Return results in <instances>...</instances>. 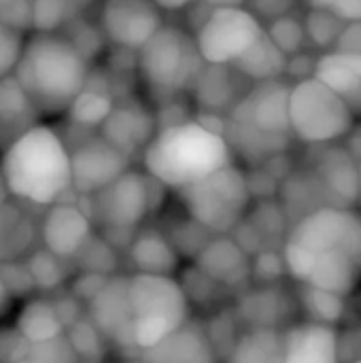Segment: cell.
<instances>
[{
    "label": "cell",
    "mask_w": 361,
    "mask_h": 363,
    "mask_svg": "<svg viewBox=\"0 0 361 363\" xmlns=\"http://www.w3.org/2000/svg\"><path fill=\"white\" fill-rule=\"evenodd\" d=\"M153 2L164 13V11H183V9L191 6L194 2H198V0H153Z\"/></svg>",
    "instance_id": "cell-43"
},
{
    "label": "cell",
    "mask_w": 361,
    "mask_h": 363,
    "mask_svg": "<svg viewBox=\"0 0 361 363\" xmlns=\"http://www.w3.org/2000/svg\"><path fill=\"white\" fill-rule=\"evenodd\" d=\"M62 259H57L55 255H51L49 251H38L34 253L28 264H26V270L30 274V281L34 287H40V289H53L62 283L64 279V272H62V266H60Z\"/></svg>",
    "instance_id": "cell-34"
},
{
    "label": "cell",
    "mask_w": 361,
    "mask_h": 363,
    "mask_svg": "<svg viewBox=\"0 0 361 363\" xmlns=\"http://www.w3.org/2000/svg\"><path fill=\"white\" fill-rule=\"evenodd\" d=\"M91 236V217L79 204L62 200L47 206L40 223V242L45 251H49L57 259H70L83 251Z\"/></svg>",
    "instance_id": "cell-14"
},
{
    "label": "cell",
    "mask_w": 361,
    "mask_h": 363,
    "mask_svg": "<svg viewBox=\"0 0 361 363\" xmlns=\"http://www.w3.org/2000/svg\"><path fill=\"white\" fill-rule=\"evenodd\" d=\"M136 55L143 81L160 96H177L196 81L204 66L194 34L168 23H164Z\"/></svg>",
    "instance_id": "cell-8"
},
{
    "label": "cell",
    "mask_w": 361,
    "mask_h": 363,
    "mask_svg": "<svg viewBox=\"0 0 361 363\" xmlns=\"http://www.w3.org/2000/svg\"><path fill=\"white\" fill-rule=\"evenodd\" d=\"M196 268L206 274L217 285L234 287L245 283L251 277V259L245 247L228 236H217L206 240V245L198 251Z\"/></svg>",
    "instance_id": "cell-18"
},
{
    "label": "cell",
    "mask_w": 361,
    "mask_h": 363,
    "mask_svg": "<svg viewBox=\"0 0 361 363\" xmlns=\"http://www.w3.org/2000/svg\"><path fill=\"white\" fill-rule=\"evenodd\" d=\"M174 194L187 219L215 236H226L243 223L253 196L247 174L234 162Z\"/></svg>",
    "instance_id": "cell-6"
},
{
    "label": "cell",
    "mask_w": 361,
    "mask_h": 363,
    "mask_svg": "<svg viewBox=\"0 0 361 363\" xmlns=\"http://www.w3.org/2000/svg\"><path fill=\"white\" fill-rule=\"evenodd\" d=\"M287 296L274 287H262L253 294H247L238 311L251 328H274L285 317Z\"/></svg>",
    "instance_id": "cell-27"
},
{
    "label": "cell",
    "mask_w": 361,
    "mask_h": 363,
    "mask_svg": "<svg viewBox=\"0 0 361 363\" xmlns=\"http://www.w3.org/2000/svg\"><path fill=\"white\" fill-rule=\"evenodd\" d=\"M304 23V34H306V40L321 49V51H330L334 49L343 28H345V21L334 17L332 13L328 11H319V9H309L306 17L302 19Z\"/></svg>",
    "instance_id": "cell-32"
},
{
    "label": "cell",
    "mask_w": 361,
    "mask_h": 363,
    "mask_svg": "<svg viewBox=\"0 0 361 363\" xmlns=\"http://www.w3.org/2000/svg\"><path fill=\"white\" fill-rule=\"evenodd\" d=\"M264 32L287 57L304 51V45H306L304 23L291 13L268 21V26H264Z\"/></svg>",
    "instance_id": "cell-33"
},
{
    "label": "cell",
    "mask_w": 361,
    "mask_h": 363,
    "mask_svg": "<svg viewBox=\"0 0 361 363\" xmlns=\"http://www.w3.org/2000/svg\"><path fill=\"white\" fill-rule=\"evenodd\" d=\"M26 36L17 30H11L6 26H0V79H6L13 74L21 49H23Z\"/></svg>",
    "instance_id": "cell-36"
},
{
    "label": "cell",
    "mask_w": 361,
    "mask_h": 363,
    "mask_svg": "<svg viewBox=\"0 0 361 363\" xmlns=\"http://www.w3.org/2000/svg\"><path fill=\"white\" fill-rule=\"evenodd\" d=\"M15 330L28 345H40L62 338L66 334V321L55 302L47 298H30L21 304L15 317Z\"/></svg>",
    "instance_id": "cell-22"
},
{
    "label": "cell",
    "mask_w": 361,
    "mask_h": 363,
    "mask_svg": "<svg viewBox=\"0 0 361 363\" xmlns=\"http://www.w3.org/2000/svg\"><path fill=\"white\" fill-rule=\"evenodd\" d=\"M0 26L32 32V0H0Z\"/></svg>",
    "instance_id": "cell-37"
},
{
    "label": "cell",
    "mask_w": 361,
    "mask_h": 363,
    "mask_svg": "<svg viewBox=\"0 0 361 363\" xmlns=\"http://www.w3.org/2000/svg\"><path fill=\"white\" fill-rule=\"evenodd\" d=\"M30 345L23 340V336L13 328V330H2L0 332V362L2 363H17Z\"/></svg>",
    "instance_id": "cell-41"
},
{
    "label": "cell",
    "mask_w": 361,
    "mask_h": 363,
    "mask_svg": "<svg viewBox=\"0 0 361 363\" xmlns=\"http://www.w3.org/2000/svg\"><path fill=\"white\" fill-rule=\"evenodd\" d=\"M289 85L281 79L255 83L230 108L223 136L234 151L247 160H266L283 153L289 132Z\"/></svg>",
    "instance_id": "cell-4"
},
{
    "label": "cell",
    "mask_w": 361,
    "mask_h": 363,
    "mask_svg": "<svg viewBox=\"0 0 361 363\" xmlns=\"http://www.w3.org/2000/svg\"><path fill=\"white\" fill-rule=\"evenodd\" d=\"M113 111V98L104 89H94L89 83L79 91V96L68 106V117L81 128H102L109 113Z\"/></svg>",
    "instance_id": "cell-29"
},
{
    "label": "cell",
    "mask_w": 361,
    "mask_h": 363,
    "mask_svg": "<svg viewBox=\"0 0 361 363\" xmlns=\"http://www.w3.org/2000/svg\"><path fill=\"white\" fill-rule=\"evenodd\" d=\"M6 300H9V291H6V287H4V281H2V277H0V315L4 313Z\"/></svg>",
    "instance_id": "cell-45"
},
{
    "label": "cell",
    "mask_w": 361,
    "mask_h": 363,
    "mask_svg": "<svg viewBox=\"0 0 361 363\" xmlns=\"http://www.w3.org/2000/svg\"><path fill=\"white\" fill-rule=\"evenodd\" d=\"M283 363H340L338 332L332 325L302 321L281 334Z\"/></svg>",
    "instance_id": "cell-16"
},
{
    "label": "cell",
    "mask_w": 361,
    "mask_h": 363,
    "mask_svg": "<svg viewBox=\"0 0 361 363\" xmlns=\"http://www.w3.org/2000/svg\"><path fill=\"white\" fill-rule=\"evenodd\" d=\"M194 83L198 85V98L204 106H211L213 111L221 106H234L236 100L228 66L204 64Z\"/></svg>",
    "instance_id": "cell-31"
},
{
    "label": "cell",
    "mask_w": 361,
    "mask_h": 363,
    "mask_svg": "<svg viewBox=\"0 0 361 363\" xmlns=\"http://www.w3.org/2000/svg\"><path fill=\"white\" fill-rule=\"evenodd\" d=\"M72 191L94 196L130 168V157L102 136L87 138L70 151Z\"/></svg>",
    "instance_id": "cell-13"
},
{
    "label": "cell",
    "mask_w": 361,
    "mask_h": 363,
    "mask_svg": "<svg viewBox=\"0 0 361 363\" xmlns=\"http://www.w3.org/2000/svg\"><path fill=\"white\" fill-rule=\"evenodd\" d=\"M140 353L143 363H217V349L209 332L191 321Z\"/></svg>",
    "instance_id": "cell-17"
},
{
    "label": "cell",
    "mask_w": 361,
    "mask_h": 363,
    "mask_svg": "<svg viewBox=\"0 0 361 363\" xmlns=\"http://www.w3.org/2000/svg\"><path fill=\"white\" fill-rule=\"evenodd\" d=\"M313 77L338 94L351 111L361 113V55L330 49L317 55Z\"/></svg>",
    "instance_id": "cell-20"
},
{
    "label": "cell",
    "mask_w": 361,
    "mask_h": 363,
    "mask_svg": "<svg viewBox=\"0 0 361 363\" xmlns=\"http://www.w3.org/2000/svg\"><path fill=\"white\" fill-rule=\"evenodd\" d=\"M264 23L243 6H211L194 32L198 55L209 66H232L260 36Z\"/></svg>",
    "instance_id": "cell-9"
},
{
    "label": "cell",
    "mask_w": 361,
    "mask_h": 363,
    "mask_svg": "<svg viewBox=\"0 0 361 363\" xmlns=\"http://www.w3.org/2000/svg\"><path fill=\"white\" fill-rule=\"evenodd\" d=\"M91 221L106 230H136L151 208V179L145 172L126 170L111 185L91 196Z\"/></svg>",
    "instance_id": "cell-11"
},
{
    "label": "cell",
    "mask_w": 361,
    "mask_h": 363,
    "mask_svg": "<svg viewBox=\"0 0 361 363\" xmlns=\"http://www.w3.org/2000/svg\"><path fill=\"white\" fill-rule=\"evenodd\" d=\"M209 6H243L245 0H200Z\"/></svg>",
    "instance_id": "cell-44"
},
{
    "label": "cell",
    "mask_w": 361,
    "mask_h": 363,
    "mask_svg": "<svg viewBox=\"0 0 361 363\" xmlns=\"http://www.w3.org/2000/svg\"><path fill=\"white\" fill-rule=\"evenodd\" d=\"M232 70L240 77L264 83L281 79L287 70V55L266 36V32L232 64Z\"/></svg>",
    "instance_id": "cell-25"
},
{
    "label": "cell",
    "mask_w": 361,
    "mask_h": 363,
    "mask_svg": "<svg viewBox=\"0 0 361 363\" xmlns=\"http://www.w3.org/2000/svg\"><path fill=\"white\" fill-rule=\"evenodd\" d=\"M228 363H283L281 332L274 328H251L230 349Z\"/></svg>",
    "instance_id": "cell-26"
},
{
    "label": "cell",
    "mask_w": 361,
    "mask_h": 363,
    "mask_svg": "<svg viewBox=\"0 0 361 363\" xmlns=\"http://www.w3.org/2000/svg\"><path fill=\"white\" fill-rule=\"evenodd\" d=\"M311 9L328 11L345 23L361 19V0H309Z\"/></svg>",
    "instance_id": "cell-39"
},
{
    "label": "cell",
    "mask_w": 361,
    "mask_h": 363,
    "mask_svg": "<svg viewBox=\"0 0 361 363\" xmlns=\"http://www.w3.org/2000/svg\"><path fill=\"white\" fill-rule=\"evenodd\" d=\"M334 49L338 51H349V53H360L361 55V19L345 23Z\"/></svg>",
    "instance_id": "cell-42"
},
{
    "label": "cell",
    "mask_w": 361,
    "mask_h": 363,
    "mask_svg": "<svg viewBox=\"0 0 361 363\" xmlns=\"http://www.w3.org/2000/svg\"><path fill=\"white\" fill-rule=\"evenodd\" d=\"M296 0H245V6L264 23L266 21H272L277 17H283L287 13H291Z\"/></svg>",
    "instance_id": "cell-40"
},
{
    "label": "cell",
    "mask_w": 361,
    "mask_h": 363,
    "mask_svg": "<svg viewBox=\"0 0 361 363\" xmlns=\"http://www.w3.org/2000/svg\"><path fill=\"white\" fill-rule=\"evenodd\" d=\"M89 323L102 338L134 349L132 342V315L128 302V279H106L98 291L87 300Z\"/></svg>",
    "instance_id": "cell-15"
},
{
    "label": "cell",
    "mask_w": 361,
    "mask_h": 363,
    "mask_svg": "<svg viewBox=\"0 0 361 363\" xmlns=\"http://www.w3.org/2000/svg\"><path fill=\"white\" fill-rule=\"evenodd\" d=\"M38 115L66 113L89 81L87 57L57 32L26 36L11 74Z\"/></svg>",
    "instance_id": "cell-2"
},
{
    "label": "cell",
    "mask_w": 361,
    "mask_h": 363,
    "mask_svg": "<svg viewBox=\"0 0 361 363\" xmlns=\"http://www.w3.org/2000/svg\"><path fill=\"white\" fill-rule=\"evenodd\" d=\"M315 179L319 181L330 206H351L361 194L357 164L345 149H326L317 160Z\"/></svg>",
    "instance_id": "cell-19"
},
{
    "label": "cell",
    "mask_w": 361,
    "mask_h": 363,
    "mask_svg": "<svg viewBox=\"0 0 361 363\" xmlns=\"http://www.w3.org/2000/svg\"><path fill=\"white\" fill-rule=\"evenodd\" d=\"M285 262L283 255L274 251H262L255 262L251 264V274H255L262 283H274L285 274Z\"/></svg>",
    "instance_id": "cell-38"
},
{
    "label": "cell",
    "mask_w": 361,
    "mask_h": 363,
    "mask_svg": "<svg viewBox=\"0 0 361 363\" xmlns=\"http://www.w3.org/2000/svg\"><path fill=\"white\" fill-rule=\"evenodd\" d=\"M317 289L347 298L361 283V268L343 251H328L317 255V264L311 277L304 281Z\"/></svg>",
    "instance_id": "cell-24"
},
{
    "label": "cell",
    "mask_w": 361,
    "mask_h": 363,
    "mask_svg": "<svg viewBox=\"0 0 361 363\" xmlns=\"http://www.w3.org/2000/svg\"><path fill=\"white\" fill-rule=\"evenodd\" d=\"M94 0H32V32H57L72 26Z\"/></svg>",
    "instance_id": "cell-28"
},
{
    "label": "cell",
    "mask_w": 361,
    "mask_h": 363,
    "mask_svg": "<svg viewBox=\"0 0 361 363\" xmlns=\"http://www.w3.org/2000/svg\"><path fill=\"white\" fill-rule=\"evenodd\" d=\"M98 23L109 43L138 51L164 26V17L153 0H104Z\"/></svg>",
    "instance_id": "cell-12"
},
{
    "label": "cell",
    "mask_w": 361,
    "mask_h": 363,
    "mask_svg": "<svg viewBox=\"0 0 361 363\" xmlns=\"http://www.w3.org/2000/svg\"><path fill=\"white\" fill-rule=\"evenodd\" d=\"M134 349L145 351L189 321L191 302L174 277L136 272L128 279Z\"/></svg>",
    "instance_id": "cell-5"
},
{
    "label": "cell",
    "mask_w": 361,
    "mask_h": 363,
    "mask_svg": "<svg viewBox=\"0 0 361 363\" xmlns=\"http://www.w3.org/2000/svg\"><path fill=\"white\" fill-rule=\"evenodd\" d=\"M6 196L32 206H51L72 191L70 149L49 123H32L15 134L0 155Z\"/></svg>",
    "instance_id": "cell-1"
},
{
    "label": "cell",
    "mask_w": 361,
    "mask_h": 363,
    "mask_svg": "<svg viewBox=\"0 0 361 363\" xmlns=\"http://www.w3.org/2000/svg\"><path fill=\"white\" fill-rule=\"evenodd\" d=\"M353 363H361V359H357V362H353Z\"/></svg>",
    "instance_id": "cell-48"
},
{
    "label": "cell",
    "mask_w": 361,
    "mask_h": 363,
    "mask_svg": "<svg viewBox=\"0 0 361 363\" xmlns=\"http://www.w3.org/2000/svg\"><path fill=\"white\" fill-rule=\"evenodd\" d=\"M17 363H77V353L72 351L66 334L62 338L30 345L26 355Z\"/></svg>",
    "instance_id": "cell-35"
},
{
    "label": "cell",
    "mask_w": 361,
    "mask_h": 363,
    "mask_svg": "<svg viewBox=\"0 0 361 363\" xmlns=\"http://www.w3.org/2000/svg\"><path fill=\"white\" fill-rule=\"evenodd\" d=\"M145 174L160 187L179 191L234 162L223 134L198 119L168 123L140 151Z\"/></svg>",
    "instance_id": "cell-3"
},
{
    "label": "cell",
    "mask_w": 361,
    "mask_h": 363,
    "mask_svg": "<svg viewBox=\"0 0 361 363\" xmlns=\"http://www.w3.org/2000/svg\"><path fill=\"white\" fill-rule=\"evenodd\" d=\"M285 240L315 255L343 251L361 268V213L351 206H319L302 215Z\"/></svg>",
    "instance_id": "cell-10"
},
{
    "label": "cell",
    "mask_w": 361,
    "mask_h": 363,
    "mask_svg": "<svg viewBox=\"0 0 361 363\" xmlns=\"http://www.w3.org/2000/svg\"><path fill=\"white\" fill-rule=\"evenodd\" d=\"M155 119L140 106H132V104H123V106H115L109 113L106 121L100 128V136L104 140H109L113 147H117L121 153H126L128 157L134 155L136 149H145V145L151 140V136L155 134Z\"/></svg>",
    "instance_id": "cell-21"
},
{
    "label": "cell",
    "mask_w": 361,
    "mask_h": 363,
    "mask_svg": "<svg viewBox=\"0 0 361 363\" xmlns=\"http://www.w3.org/2000/svg\"><path fill=\"white\" fill-rule=\"evenodd\" d=\"M357 177H360V185H361V160L357 162Z\"/></svg>",
    "instance_id": "cell-47"
},
{
    "label": "cell",
    "mask_w": 361,
    "mask_h": 363,
    "mask_svg": "<svg viewBox=\"0 0 361 363\" xmlns=\"http://www.w3.org/2000/svg\"><path fill=\"white\" fill-rule=\"evenodd\" d=\"M289 132L300 143L328 147L347 138L355 128L351 106L315 77L289 85Z\"/></svg>",
    "instance_id": "cell-7"
},
{
    "label": "cell",
    "mask_w": 361,
    "mask_h": 363,
    "mask_svg": "<svg viewBox=\"0 0 361 363\" xmlns=\"http://www.w3.org/2000/svg\"><path fill=\"white\" fill-rule=\"evenodd\" d=\"M300 302L304 313L309 315V321L323 323V325H338L347 313V302L340 296H334L330 291L317 289L313 285L302 283L300 289Z\"/></svg>",
    "instance_id": "cell-30"
},
{
    "label": "cell",
    "mask_w": 361,
    "mask_h": 363,
    "mask_svg": "<svg viewBox=\"0 0 361 363\" xmlns=\"http://www.w3.org/2000/svg\"><path fill=\"white\" fill-rule=\"evenodd\" d=\"M4 198H6V191H4V185H2V177H0V206L4 204Z\"/></svg>",
    "instance_id": "cell-46"
},
{
    "label": "cell",
    "mask_w": 361,
    "mask_h": 363,
    "mask_svg": "<svg viewBox=\"0 0 361 363\" xmlns=\"http://www.w3.org/2000/svg\"><path fill=\"white\" fill-rule=\"evenodd\" d=\"M128 257L136 272L143 274H166L172 277L179 268V253L166 234L145 230L134 236L128 249Z\"/></svg>",
    "instance_id": "cell-23"
}]
</instances>
